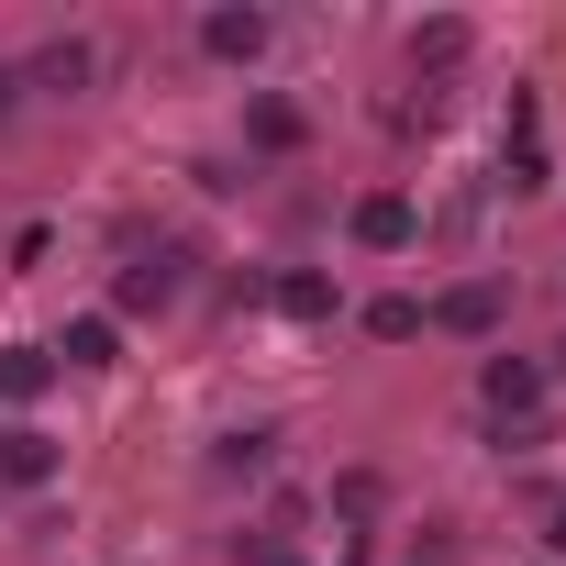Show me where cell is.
<instances>
[{"label":"cell","instance_id":"1","mask_svg":"<svg viewBox=\"0 0 566 566\" xmlns=\"http://www.w3.org/2000/svg\"><path fill=\"white\" fill-rule=\"evenodd\" d=\"M345 233H356L367 255H400V244H422V200H411V189H367V200L345 211Z\"/></svg>","mask_w":566,"mask_h":566},{"label":"cell","instance_id":"2","mask_svg":"<svg viewBox=\"0 0 566 566\" xmlns=\"http://www.w3.org/2000/svg\"><path fill=\"white\" fill-rule=\"evenodd\" d=\"M500 312H511L500 277H455L444 301H422V323H433V334H500Z\"/></svg>","mask_w":566,"mask_h":566},{"label":"cell","instance_id":"3","mask_svg":"<svg viewBox=\"0 0 566 566\" xmlns=\"http://www.w3.org/2000/svg\"><path fill=\"white\" fill-rule=\"evenodd\" d=\"M56 467H67V444L45 422H0V489H45Z\"/></svg>","mask_w":566,"mask_h":566},{"label":"cell","instance_id":"4","mask_svg":"<svg viewBox=\"0 0 566 566\" xmlns=\"http://www.w3.org/2000/svg\"><path fill=\"white\" fill-rule=\"evenodd\" d=\"M544 389H555V378H544L533 356H489V367H478V400H489L500 422H511V411H544Z\"/></svg>","mask_w":566,"mask_h":566},{"label":"cell","instance_id":"5","mask_svg":"<svg viewBox=\"0 0 566 566\" xmlns=\"http://www.w3.org/2000/svg\"><path fill=\"white\" fill-rule=\"evenodd\" d=\"M200 56L255 67V56H266V12H200Z\"/></svg>","mask_w":566,"mask_h":566},{"label":"cell","instance_id":"6","mask_svg":"<svg viewBox=\"0 0 566 566\" xmlns=\"http://www.w3.org/2000/svg\"><path fill=\"white\" fill-rule=\"evenodd\" d=\"M301 101H244V145H266V156H301Z\"/></svg>","mask_w":566,"mask_h":566},{"label":"cell","instance_id":"7","mask_svg":"<svg viewBox=\"0 0 566 566\" xmlns=\"http://www.w3.org/2000/svg\"><path fill=\"white\" fill-rule=\"evenodd\" d=\"M56 356H67V367H123V323H112V312H78Z\"/></svg>","mask_w":566,"mask_h":566},{"label":"cell","instance_id":"8","mask_svg":"<svg viewBox=\"0 0 566 566\" xmlns=\"http://www.w3.org/2000/svg\"><path fill=\"white\" fill-rule=\"evenodd\" d=\"M266 301L290 312V323H334V277H323V266H290V277H277Z\"/></svg>","mask_w":566,"mask_h":566},{"label":"cell","instance_id":"9","mask_svg":"<svg viewBox=\"0 0 566 566\" xmlns=\"http://www.w3.org/2000/svg\"><path fill=\"white\" fill-rule=\"evenodd\" d=\"M167 301H178V266H156V255H145V266H123V290H112V323H123V312H167Z\"/></svg>","mask_w":566,"mask_h":566},{"label":"cell","instance_id":"10","mask_svg":"<svg viewBox=\"0 0 566 566\" xmlns=\"http://www.w3.org/2000/svg\"><path fill=\"white\" fill-rule=\"evenodd\" d=\"M45 378H56V356H45V345H12V356H0V400H12V411H23V400H45Z\"/></svg>","mask_w":566,"mask_h":566},{"label":"cell","instance_id":"11","mask_svg":"<svg viewBox=\"0 0 566 566\" xmlns=\"http://www.w3.org/2000/svg\"><path fill=\"white\" fill-rule=\"evenodd\" d=\"M411 334H422V301L411 290H378L367 301V345H411Z\"/></svg>","mask_w":566,"mask_h":566},{"label":"cell","instance_id":"12","mask_svg":"<svg viewBox=\"0 0 566 566\" xmlns=\"http://www.w3.org/2000/svg\"><path fill=\"white\" fill-rule=\"evenodd\" d=\"M467 45H478L467 23H422V34H411V67H467Z\"/></svg>","mask_w":566,"mask_h":566},{"label":"cell","instance_id":"13","mask_svg":"<svg viewBox=\"0 0 566 566\" xmlns=\"http://www.w3.org/2000/svg\"><path fill=\"white\" fill-rule=\"evenodd\" d=\"M378 500H389L378 467H345V478H334V511H345V522H378Z\"/></svg>","mask_w":566,"mask_h":566},{"label":"cell","instance_id":"14","mask_svg":"<svg viewBox=\"0 0 566 566\" xmlns=\"http://www.w3.org/2000/svg\"><path fill=\"white\" fill-rule=\"evenodd\" d=\"M90 67H101V56L67 34V45H45V67H34V78H45V90H90Z\"/></svg>","mask_w":566,"mask_h":566},{"label":"cell","instance_id":"15","mask_svg":"<svg viewBox=\"0 0 566 566\" xmlns=\"http://www.w3.org/2000/svg\"><path fill=\"white\" fill-rule=\"evenodd\" d=\"M544 544H555V555H566V500H555V511H544Z\"/></svg>","mask_w":566,"mask_h":566},{"label":"cell","instance_id":"16","mask_svg":"<svg viewBox=\"0 0 566 566\" xmlns=\"http://www.w3.org/2000/svg\"><path fill=\"white\" fill-rule=\"evenodd\" d=\"M12 101H23V78H12V67H0V123H12Z\"/></svg>","mask_w":566,"mask_h":566},{"label":"cell","instance_id":"17","mask_svg":"<svg viewBox=\"0 0 566 566\" xmlns=\"http://www.w3.org/2000/svg\"><path fill=\"white\" fill-rule=\"evenodd\" d=\"M544 378H566V345H555V367H544Z\"/></svg>","mask_w":566,"mask_h":566}]
</instances>
